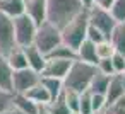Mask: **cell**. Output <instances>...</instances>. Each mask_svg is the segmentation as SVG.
<instances>
[{
  "label": "cell",
  "mask_w": 125,
  "mask_h": 114,
  "mask_svg": "<svg viewBox=\"0 0 125 114\" xmlns=\"http://www.w3.org/2000/svg\"><path fill=\"white\" fill-rule=\"evenodd\" d=\"M40 83L48 90V94H50V99L53 100L62 90H63V82L60 80V78H53V77H41L40 78Z\"/></svg>",
  "instance_id": "21"
},
{
  "label": "cell",
  "mask_w": 125,
  "mask_h": 114,
  "mask_svg": "<svg viewBox=\"0 0 125 114\" xmlns=\"http://www.w3.org/2000/svg\"><path fill=\"white\" fill-rule=\"evenodd\" d=\"M62 43V36H60V29H57L53 24H50L48 21L41 22L36 27V34L33 39V44L46 56L55 46H58Z\"/></svg>",
  "instance_id": "4"
},
{
  "label": "cell",
  "mask_w": 125,
  "mask_h": 114,
  "mask_svg": "<svg viewBox=\"0 0 125 114\" xmlns=\"http://www.w3.org/2000/svg\"><path fill=\"white\" fill-rule=\"evenodd\" d=\"M46 58H63V60H75L77 58V55H75V51L72 49V48H69L67 44H63V43H60L58 46H55L48 55H46Z\"/></svg>",
  "instance_id": "23"
},
{
  "label": "cell",
  "mask_w": 125,
  "mask_h": 114,
  "mask_svg": "<svg viewBox=\"0 0 125 114\" xmlns=\"http://www.w3.org/2000/svg\"><path fill=\"white\" fill-rule=\"evenodd\" d=\"M24 14L40 26L46 21V0H24Z\"/></svg>",
  "instance_id": "10"
},
{
  "label": "cell",
  "mask_w": 125,
  "mask_h": 114,
  "mask_svg": "<svg viewBox=\"0 0 125 114\" xmlns=\"http://www.w3.org/2000/svg\"><path fill=\"white\" fill-rule=\"evenodd\" d=\"M5 114H26V112H22V111H19V109H16V107L12 106V107H10V109H9V111H7Z\"/></svg>",
  "instance_id": "34"
},
{
  "label": "cell",
  "mask_w": 125,
  "mask_h": 114,
  "mask_svg": "<svg viewBox=\"0 0 125 114\" xmlns=\"http://www.w3.org/2000/svg\"><path fill=\"white\" fill-rule=\"evenodd\" d=\"M14 46L16 43H14V33H12V19L4 12H0V53L7 55Z\"/></svg>",
  "instance_id": "9"
},
{
  "label": "cell",
  "mask_w": 125,
  "mask_h": 114,
  "mask_svg": "<svg viewBox=\"0 0 125 114\" xmlns=\"http://www.w3.org/2000/svg\"><path fill=\"white\" fill-rule=\"evenodd\" d=\"M120 75V82H122V85H123V89H125V72H122V73H118Z\"/></svg>",
  "instance_id": "36"
},
{
  "label": "cell",
  "mask_w": 125,
  "mask_h": 114,
  "mask_svg": "<svg viewBox=\"0 0 125 114\" xmlns=\"http://www.w3.org/2000/svg\"><path fill=\"white\" fill-rule=\"evenodd\" d=\"M93 109H91V92L89 90H84L81 92V97H79V114H91Z\"/></svg>",
  "instance_id": "27"
},
{
  "label": "cell",
  "mask_w": 125,
  "mask_h": 114,
  "mask_svg": "<svg viewBox=\"0 0 125 114\" xmlns=\"http://www.w3.org/2000/svg\"><path fill=\"white\" fill-rule=\"evenodd\" d=\"M74 60H63V58H46L45 66L41 70V77H53V78H60L63 80V77L67 75L70 65Z\"/></svg>",
  "instance_id": "8"
},
{
  "label": "cell",
  "mask_w": 125,
  "mask_h": 114,
  "mask_svg": "<svg viewBox=\"0 0 125 114\" xmlns=\"http://www.w3.org/2000/svg\"><path fill=\"white\" fill-rule=\"evenodd\" d=\"M38 114H50V112L46 111L45 104H40V107H38Z\"/></svg>",
  "instance_id": "35"
},
{
  "label": "cell",
  "mask_w": 125,
  "mask_h": 114,
  "mask_svg": "<svg viewBox=\"0 0 125 114\" xmlns=\"http://www.w3.org/2000/svg\"><path fill=\"white\" fill-rule=\"evenodd\" d=\"M110 14L116 22H125V0H113Z\"/></svg>",
  "instance_id": "25"
},
{
  "label": "cell",
  "mask_w": 125,
  "mask_h": 114,
  "mask_svg": "<svg viewBox=\"0 0 125 114\" xmlns=\"http://www.w3.org/2000/svg\"><path fill=\"white\" fill-rule=\"evenodd\" d=\"M93 5H96L99 9H104V10H110L111 5H113V0H93Z\"/></svg>",
  "instance_id": "33"
},
{
  "label": "cell",
  "mask_w": 125,
  "mask_h": 114,
  "mask_svg": "<svg viewBox=\"0 0 125 114\" xmlns=\"http://www.w3.org/2000/svg\"><path fill=\"white\" fill-rule=\"evenodd\" d=\"M12 107V92L0 89V114H5Z\"/></svg>",
  "instance_id": "28"
},
{
  "label": "cell",
  "mask_w": 125,
  "mask_h": 114,
  "mask_svg": "<svg viewBox=\"0 0 125 114\" xmlns=\"http://www.w3.org/2000/svg\"><path fill=\"white\" fill-rule=\"evenodd\" d=\"M108 82H110V77L96 70L94 75H93V78H91V83H89V89L87 90L93 92V94H103L104 95L106 87H108Z\"/></svg>",
  "instance_id": "20"
},
{
  "label": "cell",
  "mask_w": 125,
  "mask_h": 114,
  "mask_svg": "<svg viewBox=\"0 0 125 114\" xmlns=\"http://www.w3.org/2000/svg\"><path fill=\"white\" fill-rule=\"evenodd\" d=\"M86 29H87V7L79 16H75L67 26L60 29L62 43L75 51L81 46V43L86 39Z\"/></svg>",
  "instance_id": "3"
},
{
  "label": "cell",
  "mask_w": 125,
  "mask_h": 114,
  "mask_svg": "<svg viewBox=\"0 0 125 114\" xmlns=\"http://www.w3.org/2000/svg\"><path fill=\"white\" fill-rule=\"evenodd\" d=\"M86 39H89L91 43H101L103 39H106L104 38V34L99 31V29H96L94 26H91L89 22H87V29H86Z\"/></svg>",
  "instance_id": "29"
},
{
  "label": "cell",
  "mask_w": 125,
  "mask_h": 114,
  "mask_svg": "<svg viewBox=\"0 0 125 114\" xmlns=\"http://www.w3.org/2000/svg\"><path fill=\"white\" fill-rule=\"evenodd\" d=\"M12 106L26 114H38V107H40V104L33 102L24 94H12Z\"/></svg>",
  "instance_id": "15"
},
{
  "label": "cell",
  "mask_w": 125,
  "mask_h": 114,
  "mask_svg": "<svg viewBox=\"0 0 125 114\" xmlns=\"http://www.w3.org/2000/svg\"><path fill=\"white\" fill-rule=\"evenodd\" d=\"M7 63L12 70H22V68H28V61H26V56H24V51L21 46H14L7 55Z\"/></svg>",
  "instance_id": "16"
},
{
  "label": "cell",
  "mask_w": 125,
  "mask_h": 114,
  "mask_svg": "<svg viewBox=\"0 0 125 114\" xmlns=\"http://www.w3.org/2000/svg\"><path fill=\"white\" fill-rule=\"evenodd\" d=\"M96 70L101 72V73H104V75H108V77L115 75V70H113V65H111L110 58H99L98 63H96Z\"/></svg>",
  "instance_id": "30"
},
{
  "label": "cell",
  "mask_w": 125,
  "mask_h": 114,
  "mask_svg": "<svg viewBox=\"0 0 125 114\" xmlns=\"http://www.w3.org/2000/svg\"><path fill=\"white\" fill-rule=\"evenodd\" d=\"M108 39L113 44L116 53L125 55V22H116V26L113 27V31H111Z\"/></svg>",
  "instance_id": "14"
},
{
  "label": "cell",
  "mask_w": 125,
  "mask_h": 114,
  "mask_svg": "<svg viewBox=\"0 0 125 114\" xmlns=\"http://www.w3.org/2000/svg\"><path fill=\"white\" fill-rule=\"evenodd\" d=\"M75 55H77V58L75 60H81V61H84V63H91V65H94L96 66V63H98V55H96V44L94 43H91L89 39H84L82 43H81V46L75 49Z\"/></svg>",
  "instance_id": "13"
},
{
  "label": "cell",
  "mask_w": 125,
  "mask_h": 114,
  "mask_svg": "<svg viewBox=\"0 0 125 114\" xmlns=\"http://www.w3.org/2000/svg\"><path fill=\"white\" fill-rule=\"evenodd\" d=\"M91 114H103V111H93Z\"/></svg>",
  "instance_id": "38"
},
{
  "label": "cell",
  "mask_w": 125,
  "mask_h": 114,
  "mask_svg": "<svg viewBox=\"0 0 125 114\" xmlns=\"http://www.w3.org/2000/svg\"><path fill=\"white\" fill-rule=\"evenodd\" d=\"M123 72H125V70H123Z\"/></svg>",
  "instance_id": "40"
},
{
  "label": "cell",
  "mask_w": 125,
  "mask_h": 114,
  "mask_svg": "<svg viewBox=\"0 0 125 114\" xmlns=\"http://www.w3.org/2000/svg\"><path fill=\"white\" fill-rule=\"evenodd\" d=\"M40 78L41 75L29 66L22 70H12V94H24L33 85H36Z\"/></svg>",
  "instance_id": "7"
},
{
  "label": "cell",
  "mask_w": 125,
  "mask_h": 114,
  "mask_svg": "<svg viewBox=\"0 0 125 114\" xmlns=\"http://www.w3.org/2000/svg\"><path fill=\"white\" fill-rule=\"evenodd\" d=\"M45 107H46V111L50 112V114H69L70 112V109L67 107V104H65V99H63V92H60L53 100H50L48 104H45Z\"/></svg>",
  "instance_id": "22"
},
{
  "label": "cell",
  "mask_w": 125,
  "mask_h": 114,
  "mask_svg": "<svg viewBox=\"0 0 125 114\" xmlns=\"http://www.w3.org/2000/svg\"><path fill=\"white\" fill-rule=\"evenodd\" d=\"M104 106H106L104 95L103 94H93L91 92V109L93 111H103Z\"/></svg>",
  "instance_id": "32"
},
{
  "label": "cell",
  "mask_w": 125,
  "mask_h": 114,
  "mask_svg": "<svg viewBox=\"0 0 125 114\" xmlns=\"http://www.w3.org/2000/svg\"><path fill=\"white\" fill-rule=\"evenodd\" d=\"M125 94V89L120 82V75L115 73L110 77V82H108V87H106V92H104V100H106V106L113 104L116 99H120L122 95ZM104 106V107H106Z\"/></svg>",
  "instance_id": "12"
},
{
  "label": "cell",
  "mask_w": 125,
  "mask_h": 114,
  "mask_svg": "<svg viewBox=\"0 0 125 114\" xmlns=\"http://www.w3.org/2000/svg\"><path fill=\"white\" fill-rule=\"evenodd\" d=\"M24 95L28 97V99H31L33 102H36V104H48L52 99H50V94H48V90L38 82L36 85H33L29 90H26L24 92Z\"/></svg>",
  "instance_id": "19"
},
{
  "label": "cell",
  "mask_w": 125,
  "mask_h": 114,
  "mask_svg": "<svg viewBox=\"0 0 125 114\" xmlns=\"http://www.w3.org/2000/svg\"><path fill=\"white\" fill-rule=\"evenodd\" d=\"M36 24L28 17L26 14L12 17V33H14V43L16 46H28L33 44L34 34H36Z\"/></svg>",
  "instance_id": "5"
},
{
  "label": "cell",
  "mask_w": 125,
  "mask_h": 114,
  "mask_svg": "<svg viewBox=\"0 0 125 114\" xmlns=\"http://www.w3.org/2000/svg\"><path fill=\"white\" fill-rule=\"evenodd\" d=\"M62 92H63V99H65V104L70 109V112H79V97H81V92H75L72 89H63Z\"/></svg>",
  "instance_id": "24"
},
{
  "label": "cell",
  "mask_w": 125,
  "mask_h": 114,
  "mask_svg": "<svg viewBox=\"0 0 125 114\" xmlns=\"http://www.w3.org/2000/svg\"><path fill=\"white\" fill-rule=\"evenodd\" d=\"M87 22H89L91 26H94L96 29H99V31L104 34L106 39L110 38L113 27L116 26V21L111 17L110 10L99 9V7H96V5L87 7Z\"/></svg>",
  "instance_id": "6"
},
{
  "label": "cell",
  "mask_w": 125,
  "mask_h": 114,
  "mask_svg": "<svg viewBox=\"0 0 125 114\" xmlns=\"http://www.w3.org/2000/svg\"><path fill=\"white\" fill-rule=\"evenodd\" d=\"M96 72V66L91 63H84L81 60H74L67 75L63 77V89H72L75 92H84L89 89L91 78Z\"/></svg>",
  "instance_id": "2"
},
{
  "label": "cell",
  "mask_w": 125,
  "mask_h": 114,
  "mask_svg": "<svg viewBox=\"0 0 125 114\" xmlns=\"http://www.w3.org/2000/svg\"><path fill=\"white\" fill-rule=\"evenodd\" d=\"M81 2H82L84 7H91L93 5V0H81Z\"/></svg>",
  "instance_id": "37"
},
{
  "label": "cell",
  "mask_w": 125,
  "mask_h": 114,
  "mask_svg": "<svg viewBox=\"0 0 125 114\" xmlns=\"http://www.w3.org/2000/svg\"><path fill=\"white\" fill-rule=\"evenodd\" d=\"M113 53H115V48L110 43V39H103L101 43H96V55H98V58H110Z\"/></svg>",
  "instance_id": "26"
},
{
  "label": "cell",
  "mask_w": 125,
  "mask_h": 114,
  "mask_svg": "<svg viewBox=\"0 0 125 114\" xmlns=\"http://www.w3.org/2000/svg\"><path fill=\"white\" fill-rule=\"evenodd\" d=\"M22 51H24V56H26V61H28V66L38 73H41L43 66H45V61H46V56L34 46V44H28V46H22Z\"/></svg>",
  "instance_id": "11"
},
{
  "label": "cell",
  "mask_w": 125,
  "mask_h": 114,
  "mask_svg": "<svg viewBox=\"0 0 125 114\" xmlns=\"http://www.w3.org/2000/svg\"><path fill=\"white\" fill-rule=\"evenodd\" d=\"M69 114H79V112H69Z\"/></svg>",
  "instance_id": "39"
},
{
  "label": "cell",
  "mask_w": 125,
  "mask_h": 114,
  "mask_svg": "<svg viewBox=\"0 0 125 114\" xmlns=\"http://www.w3.org/2000/svg\"><path fill=\"white\" fill-rule=\"evenodd\" d=\"M84 9L81 0H46V21L62 29Z\"/></svg>",
  "instance_id": "1"
},
{
  "label": "cell",
  "mask_w": 125,
  "mask_h": 114,
  "mask_svg": "<svg viewBox=\"0 0 125 114\" xmlns=\"http://www.w3.org/2000/svg\"><path fill=\"white\" fill-rule=\"evenodd\" d=\"M0 12H4L10 19L24 14V0H0Z\"/></svg>",
  "instance_id": "18"
},
{
  "label": "cell",
  "mask_w": 125,
  "mask_h": 114,
  "mask_svg": "<svg viewBox=\"0 0 125 114\" xmlns=\"http://www.w3.org/2000/svg\"><path fill=\"white\" fill-rule=\"evenodd\" d=\"M110 60H111V65H113L115 73H122V72L125 70V55L115 51V53L110 56Z\"/></svg>",
  "instance_id": "31"
},
{
  "label": "cell",
  "mask_w": 125,
  "mask_h": 114,
  "mask_svg": "<svg viewBox=\"0 0 125 114\" xmlns=\"http://www.w3.org/2000/svg\"><path fill=\"white\" fill-rule=\"evenodd\" d=\"M0 89L12 92V68L7 63L5 55L0 53Z\"/></svg>",
  "instance_id": "17"
}]
</instances>
